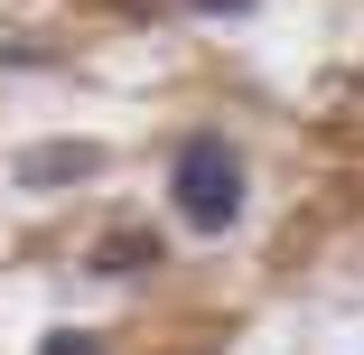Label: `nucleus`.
Returning <instances> with one entry per match:
<instances>
[{"mask_svg": "<svg viewBox=\"0 0 364 355\" xmlns=\"http://www.w3.org/2000/svg\"><path fill=\"white\" fill-rule=\"evenodd\" d=\"M168 216L205 243H225L243 216H252V159L234 150L215 122H196L178 150H168Z\"/></svg>", "mask_w": 364, "mask_h": 355, "instance_id": "f257e3e1", "label": "nucleus"}, {"mask_svg": "<svg viewBox=\"0 0 364 355\" xmlns=\"http://www.w3.org/2000/svg\"><path fill=\"white\" fill-rule=\"evenodd\" d=\"M10 178H19L28 196H65V187H85V178H103V140H28Z\"/></svg>", "mask_w": 364, "mask_h": 355, "instance_id": "f03ea898", "label": "nucleus"}, {"mask_svg": "<svg viewBox=\"0 0 364 355\" xmlns=\"http://www.w3.org/2000/svg\"><path fill=\"white\" fill-rule=\"evenodd\" d=\"M159 262H168V234H150V225H112V234L85 253L94 280H140V271H159Z\"/></svg>", "mask_w": 364, "mask_h": 355, "instance_id": "7ed1b4c3", "label": "nucleus"}, {"mask_svg": "<svg viewBox=\"0 0 364 355\" xmlns=\"http://www.w3.org/2000/svg\"><path fill=\"white\" fill-rule=\"evenodd\" d=\"M38 355H103V337H94V327H47Z\"/></svg>", "mask_w": 364, "mask_h": 355, "instance_id": "20e7f679", "label": "nucleus"}, {"mask_svg": "<svg viewBox=\"0 0 364 355\" xmlns=\"http://www.w3.org/2000/svg\"><path fill=\"white\" fill-rule=\"evenodd\" d=\"M187 10H196V19H252L262 0H187Z\"/></svg>", "mask_w": 364, "mask_h": 355, "instance_id": "39448f33", "label": "nucleus"}]
</instances>
